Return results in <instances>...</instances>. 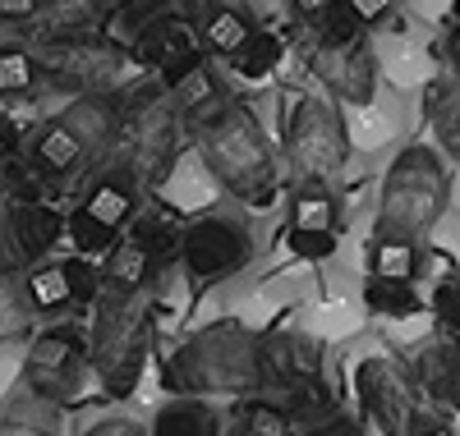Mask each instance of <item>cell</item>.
Segmentation results:
<instances>
[{"label":"cell","instance_id":"cell-3","mask_svg":"<svg viewBox=\"0 0 460 436\" xmlns=\"http://www.w3.org/2000/svg\"><path fill=\"white\" fill-rule=\"evenodd\" d=\"M194 138H199V156H203L208 175L230 197H240L249 207H267L277 197L281 156L244 101L226 97L212 115H203L194 125Z\"/></svg>","mask_w":460,"mask_h":436},{"label":"cell","instance_id":"cell-17","mask_svg":"<svg viewBox=\"0 0 460 436\" xmlns=\"http://www.w3.org/2000/svg\"><path fill=\"white\" fill-rule=\"evenodd\" d=\"M23 152H28V170H37V175L51 179V184H60L69 175L79 179V170L93 166L88 147L74 138V129L60 120V115H51V120H42V125H32L23 134Z\"/></svg>","mask_w":460,"mask_h":436},{"label":"cell","instance_id":"cell-5","mask_svg":"<svg viewBox=\"0 0 460 436\" xmlns=\"http://www.w3.org/2000/svg\"><path fill=\"white\" fill-rule=\"evenodd\" d=\"M447 203H451V170L442 161V152L414 143V147L396 152L387 175H382L373 230L410 234V240H429L433 225L447 212Z\"/></svg>","mask_w":460,"mask_h":436},{"label":"cell","instance_id":"cell-29","mask_svg":"<svg viewBox=\"0 0 460 436\" xmlns=\"http://www.w3.org/2000/svg\"><path fill=\"white\" fill-rule=\"evenodd\" d=\"M37 336V312L23 294V281H0V344L32 340Z\"/></svg>","mask_w":460,"mask_h":436},{"label":"cell","instance_id":"cell-47","mask_svg":"<svg viewBox=\"0 0 460 436\" xmlns=\"http://www.w3.org/2000/svg\"><path fill=\"white\" fill-rule=\"evenodd\" d=\"M456 285H460V271H456Z\"/></svg>","mask_w":460,"mask_h":436},{"label":"cell","instance_id":"cell-19","mask_svg":"<svg viewBox=\"0 0 460 436\" xmlns=\"http://www.w3.org/2000/svg\"><path fill=\"white\" fill-rule=\"evenodd\" d=\"M157 266H162V257L152 249H143L134 234H125V240L102 257V290L143 294V290H152V281H157Z\"/></svg>","mask_w":460,"mask_h":436},{"label":"cell","instance_id":"cell-26","mask_svg":"<svg viewBox=\"0 0 460 436\" xmlns=\"http://www.w3.org/2000/svg\"><path fill=\"white\" fill-rule=\"evenodd\" d=\"M226 436H295V414H290L281 400L249 395V400L230 405Z\"/></svg>","mask_w":460,"mask_h":436},{"label":"cell","instance_id":"cell-7","mask_svg":"<svg viewBox=\"0 0 460 436\" xmlns=\"http://www.w3.org/2000/svg\"><path fill=\"white\" fill-rule=\"evenodd\" d=\"M32 56H37V69H42V83H51L56 92H65L74 101L115 97L125 88V74H129V51L115 47L102 32H93V37H42Z\"/></svg>","mask_w":460,"mask_h":436},{"label":"cell","instance_id":"cell-8","mask_svg":"<svg viewBox=\"0 0 460 436\" xmlns=\"http://www.w3.org/2000/svg\"><path fill=\"white\" fill-rule=\"evenodd\" d=\"M93 344L79 327H42L28 349H23V363H19V386H28L32 395L74 409L88 395L93 386Z\"/></svg>","mask_w":460,"mask_h":436},{"label":"cell","instance_id":"cell-22","mask_svg":"<svg viewBox=\"0 0 460 436\" xmlns=\"http://www.w3.org/2000/svg\"><path fill=\"white\" fill-rule=\"evenodd\" d=\"M368 275L377 281H401L414 285L419 271H424V240H410V234H387V230H373L368 234Z\"/></svg>","mask_w":460,"mask_h":436},{"label":"cell","instance_id":"cell-30","mask_svg":"<svg viewBox=\"0 0 460 436\" xmlns=\"http://www.w3.org/2000/svg\"><path fill=\"white\" fill-rule=\"evenodd\" d=\"M286 60V42L272 32V28H253V37L244 42V51L230 60L235 65L240 78H267V74H277V65Z\"/></svg>","mask_w":460,"mask_h":436},{"label":"cell","instance_id":"cell-16","mask_svg":"<svg viewBox=\"0 0 460 436\" xmlns=\"http://www.w3.org/2000/svg\"><path fill=\"white\" fill-rule=\"evenodd\" d=\"M208 51H203V42H199V23L189 19V14H162L157 23H147L143 28V37L134 42V51H129V60H138V65H152L157 69V78L162 74H171V69H184V65H194V60H203Z\"/></svg>","mask_w":460,"mask_h":436},{"label":"cell","instance_id":"cell-39","mask_svg":"<svg viewBox=\"0 0 460 436\" xmlns=\"http://www.w3.org/2000/svg\"><path fill=\"white\" fill-rule=\"evenodd\" d=\"M84 436H147V427L134 423V418H102V423H93Z\"/></svg>","mask_w":460,"mask_h":436},{"label":"cell","instance_id":"cell-6","mask_svg":"<svg viewBox=\"0 0 460 436\" xmlns=\"http://www.w3.org/2000/svg\"><path fill=\"white\" fill-rule=\"evenodd\" d=\"M345 161H350V125H345L341 101L299 97L286 120L281 166L299 179V188H327L345 170Z\"/></svg>","mask_w":460,"mask_h":436},{"label":"cell","instance_id":"cell-12","mask_svg":"<svg viewBox=\"0 0 460 436\" xmlns=\"http://www.w3.org/2000/svg\"><path fill=\"white\" fill-rule=\"evenodd\" d=\"M304 65L341 106H368L377 92V51L368 42V32L350 37V42H318V37H309L304 42Z\"/></svg>","mask_w":460,"mask_h":436},{"label":"cell","instance_id":"cell-45","mask_svg":"<svg viewBox=\"0 0 460 436\" xmlns=\"http://www.w3.org/2000/svg\"><path fill=\"white\" fill-rule=\"evenodd\" d=\"M10 152H14V143H5V138H0V166L10 161Z\"/></svg>","mask_w":460,"mask_h":436},{"label":"cell","instance_id":"cell-11","mask_svg":"<svg viewBox=\"0 0 460 436\" xmlns=\"http://www.w3.org/2000/svg\"><path fill=\"white\" fill-rule=\"evenodd\" d=\"M355 400L364 436H410L419 409V390L405 377L401 359H359L355 368Z\"/></svg>","mask_w":460,"mask_h":436},{"label":"cell","instance_id":"cell-13","mask_svg":"<svg viewBox=\"0 0 460 436\" xmlns=\"http://www.w3.org/2000/svg\"><path fill=\"white\" fill-rule=\"evenodd\" d=\"M65 216L37 197H19V203L0 207V281L28 275L32 266H42V257L60 244Z\"/></svg>","mask_w":460,"mask_h":436},{"label":"cell","instance_id":"cell-28","mask_svg":"<svg viewBox=\"0 0 460 436\" xmlns=\"http://www.w3.org/2000/svg\"><path fill=\"white\" fill-rule=\"evenodd\" d=\"M290 230L336 234L341 230V197L332 188H299L290 197Z\"/></svg>","mask_w":460,"mask_h":436},{"label":"cell","instance_id":"cell-24","mask_svg":"<svg viewBox=\"0 0 460 436\" xmlns=\"http://www.w3.org/2000/svg\"><path fill=\"white\" fill-rule=\"evenodd\" d=\"M194 23H199L203 51H208V56H221V60H235V56L244 51V42L253 37V28H258L240 5H212V10H203Z\"/></svg>","mask_w":460,"mask_h":436},{"label":"cell","instance_id":"cell-2","mask_svg":"<svg viewBox=\"0 0 460 436\" xmlns=\"http://www.w3.org/2000/svg\"><path fill=\"white\" fill-rule=\"evenodd\" d=\"M171 395H230V400H249L267 395V372H262V331L244 322H212L189 336L162 372Z\"/></svg>","mask_w":460,"mask_h":436},{"label":"cell","instance_id":"cell-34","mask_svg":"<svg viewBox=\"0 0 460 436\" xmlns=\"http://www.w3.org/2000/svg\"><path fill=\"white\" fill-rule=\"evenodd\" d=\"M429 312H433V322H438V336L460 340V285H456V275H447V281L433 285Z\"/></svg>","mask_w":460,"mask_h":436},{"label":"cell","instance_id":"cell-41","mask_svg":"<svg viewBox=\"0 0 460 436\" xmlns=\"http://www.w3.org/2000/svg\"><path fill=\"white\" fill-rule=\"evenodd\" d=\"M332 5H336V0H290V10H295L304 23H309V28H314V23H318Z\"/></svg>","mask_w":460,"mask_h":436},{"label":"cell","instance_id":"cell-21","mask_svg":"<svg viewBox=\"0 0 460 436\" xmlns=\"http://www.w3.org/2000/svg\"><path fill=\"white\" fill-rule=\"evenodd\" d=\"M0 436H65V409L14 386L0 405Z\"/></svg>","mask_w":460,"mask_h":436},{"label":"cell","instance_id":"cell-23","mask_svg":"<svg viewBox=\"0 0 460 436\" xmlns=\"http://www.w3.org/2000/svg\"><path fill=\"white\" fill-rule=\"evenodd\" d=\"M147 436H226V418L194 395H171V400L152 414Z\"/></svg>","mask_w":460,"mask_h":436},{"label":"cell","instance_id":"cell-36","mask_svg":"<svg viewBox=\"0 0 460 436\" xmlns=\"http://www.w3.org/2000/svg\"><path fill=\"white\" fill-rule=\"evenodd\" d=\"M286 249L299 262H323L336 253V234H314V230H286Z\"/></svg>","mask_w":460,"mask_h":436},{"label":"cell","instance_id":"cell-9","mask_svg":"<svg viewBox=\"0 0 460 436\" xmlns=\"http://www.w3.org/2000/svg\"><path fill=\"white\" fill-rule=\"evenodd\" d=\"M262 372H267V390H277L295 418L336 400L327 386V353L309 331H295V327L262 331Z\"/></svg>","mask_w":460,"mask_h":436},{"label":"cell","instance_id":"cell-32","mask_svg":"<svg viewBox=\"0 0 460 436\" xmlns=\"http://www.w3.org/2000/svg\"><path fill=\"white\" fill-rule=\"evenodd\" d=\"M295 436H364V423L355 414H345L336 400H327L295 418Z\"/></svg>","mask_w":460,"mask_h":436},{"label":"cell","instance_id":"cell-15","mask_svg":"<svg viewBox=\"0 0 460 436\" xmlns=\"http://www.w3.org/2000/svg\"><path fill=\"white\" fill-rule=\"evenodd\" d=\"M23 294L32 312H65V308H93L102 299V262L93 257H56L23 275Z\"/></svg>","mask_w":460,"mask_h":436},{"label":"cell","instance_id":"cell-25","mask_svg":"<svg viewBox=\"0 0 460 436\" xmlns=\"http://www.w3.org/2000/svg\"><path fill=\"white\" fill-rule=\"evenodd\" d=\"M60 120L74 129V138L88 147L93 166H97V156L106 152V143L115 134V120H120V106H115V97H84V101H69L60 110Z\"/></svg>","mask_w":460,"mask_h":436},{"label":"cell","instance_id":"cell-35","mask_svg":"<svg viewBox=\"0 0 460 436\" xmlns=\"http://www.w3.org/2000/svg\"><path fill=\"white\" fill-rule=\"evenodd\" d=\"M359 19L345 10V0H336V5L309 28V37H318V42H350V37H359Z\"/></svg>","mask_w":460,"mask_h":436},{"label":"cell","instance_id":"cell-14","mask_svg":"<svg viewBox=\"0 0 460 436\" xmlns=\"http://www.w3.org/2000/svg\"><path fill=\"white\" fill-rule=\"evenodd\" d=\"M253 257V240L230 216H199L180 230V262L194 281H226Z\"/></svg>","mask_w":460,"mask_h":436},{"label":"cell","instance_id":"cell-18","mask_svg":"<svg viewBox=\"0 0 460 436\" xmlns=\"http://www.w3.org/2000/svg\"><path fill=\"white\" fill-rule=\"evenodd\" d=\"M162 92H166V101L175 106L180 120H194V125L203 120V115H212V110L226 101V92H221V78L212 74L208 56H203V60H194V65H184V69L162 74Z\"/></svg>","mask_w":460,"mask_h":436},{"label":"cell","instance_id":"cell-46","mask_svg":"<svg viewBox=\"0 0 460 436\" xmlns=\"http://www.w3.org/2000/svg\"><path fill=\"white\" fill-rule=\"evenodd\" d=\"M451 23H460V0H451Z\"/></svg>","mask_w":460,"mask_h":436},{"label":"cell","instance_id":"cell-38","mask_svg":"<svg viewBox=\"0 0 460 436\" xmlns=\"http://www.w3.org/2000/svg\"><path fill=\"white\" fill-rule=\"evenodd\" d=\"M47 10V0H0V19H10V23H32V19H42Z\"/></svg>","mask_w":460,"mask_h":436},{"label":"cell","instance_id":"cell-27","mask_svg":"<svg viewBox=\"0 0 460 436\" xmlns=\"http://www.w3.org/2000/svg\"><path fill=\"white\" fill-rule=\"evenodd\" d=\"M106 0H47L42 37H93L106 28Z\"/></svg>","mask_w":460,"mask_h":436},{"label":"cell","instance_id":"cell-42","mask_svg":"<svg viewBox=\"0 0 460 436\" xmlns=\"http://www.w3.org/2000/svg\"><path fill=\"white\" fill-rule=\"evenodd\" d=\"M442 405L460 414V349H456V363H451V381H447V395H442Z\"/></svg>","mask_w":460,"mask_h":436},{"label":"cell","instance_id":"cell-33","mask_svg":"<svg viewBox=\"0 0 460 436\" xmlns=\"http://www.w3.org/2000/svg\"><path fill=\"white\" fill-rule=\"evenodd\" d=\"M37 83H42V69H37L32 51H19V47L0 51V92H5V97H23Z\"/></svg>","mask_w":460,"mask_h":436},{"label":"cell","instance_id":"cell-20","mask_svg":"<svg viewBox=\"0 0 460 436\" xmlns=\"http://www.w3.org/2000/svg\"><path fill=\"white\" fill-rule=\"evenodd\" d=\"M424 115H429V129L438 138V152L460 166V69L438 74L424 88Z\"/></svg>","mask_w":460,"mask_h":436},{"label":"cell","instance_id":"cell-44","mask_svg":"<svg viewBox=\"0 0 460 436\" xmlns=\"http://www.w3.org/2000/svg\"><path fill=\"white\" fill-rule=\"evenodd\" d=\"M447 60H451V69H460V23H451V32H447Z\"/></svg>","mask_w":460,"mask_h":436},{"label":"cell","instance_id":"cell-40","mask_svg":"<svg viewBox=\"0 0 460 436\" xmlns=\"http://www.w3.org/2000/svg\"><path fill=\"white\" fill-rule=\"evenodd\" d=\"M410 436H456V427L447 418H438V414H419L414 427H410Z\"/></svg>","mask_w":460,"mask_h":436},{"label":"cell","instance_id":"cell-43","mask_svg":"<svg viewBox=\"0 0 460 436\" xmlns=\"http://www.w3.org/2000/svg\"><path fill=\"white\" fill-rule=\"evenodd\" d=\"M0 138H5V143H14V147L23 143V129L14 125V115H10V110H0Z\"/></svg>","mask_w":460,"mask_h":436},{"label":"cell","instance_id":"cell-4","mask_svg":"<svg viewBox=\"0 0 460 436\" xmlns=\"http://www.w3.org/2000/svg\"><path fill=\"white\" fill-rule=\"evenodd\" d=\"M152 336H157L152 290H143V294L102 290V299L93 303L88 344H93V377L111 400H129L138 390L147 353H152Z\"/></svg>","mask_w":460,"mask_h":436},{"label":"cell","instance_id":"cell-10","mask_svg":"<svg viewBox=\"0 0 460 436\" xmlns=\"http://www.w3.org/2000/svg\"><path fill=\"white\" fill-rule=\"evenodd\" d=\"M138 221V188L120 175H97L88 184V193L79 197L65 234L74 240L79 257H106L115 244L129 234V225Z\"/></svg>","mask_w":460,"mask_h":436},{"label":"cell","instance_id":"cell-31","mask_svg":"<svg viewBox=\"0 0 460 436\" xmlns=\"http://www.w3.org/2000/svg\"><path fill=\"white\" fill-rule=\"evenodd\" d=\"M364 308L377 312V317H414V312H424L429 303L414 294V285L377 281V275H368V281H364Z\"/></svg>","mask_w":460,"mask_h":436},{"label":"cell","instance_id":"cell-1","mask_svg":"<svg viewBox=\"0 0 460 436\" xmlns=\"http://www.w3.org/2000/svg\"><path fill=\"white\" fill-rule=\"evenodd\" d=\"M120 120L106 143V152L97 156V175H120L129 179L138 193L157 188L180 152V115L162 92V78L152 74L143 83H125L115 92Z\"/></svg>","mask_w":460,"mask_h":436},{"label":"cell","instance_id":"cell-48","mask_svg":"<svg viewBox=\"0 0 460 436\" xmlns=\"http://www.w3.org/2000/svg\"><path fill=\"white\" fill-rule=\"evenodd\" d=\"M106 5H115V0H106Z\"/></svg>","mask_w":460,"mask_h":436},{"label":"cell","instance_id":"cell-37","mask_svg":"<svg viewBox=\"0 0 460 436\" xmlns=\"http://www.w3.org/2000/svg\"><path fill=\"white\" fill-rule=\"evenodd\" d=\"M392 5H396V0H345V10H350V14L359 19V28H364V32H368L373 23L387 19V14H392Z\"/></svg>","mask_w":460,"mask_h":436}]
</instances>
